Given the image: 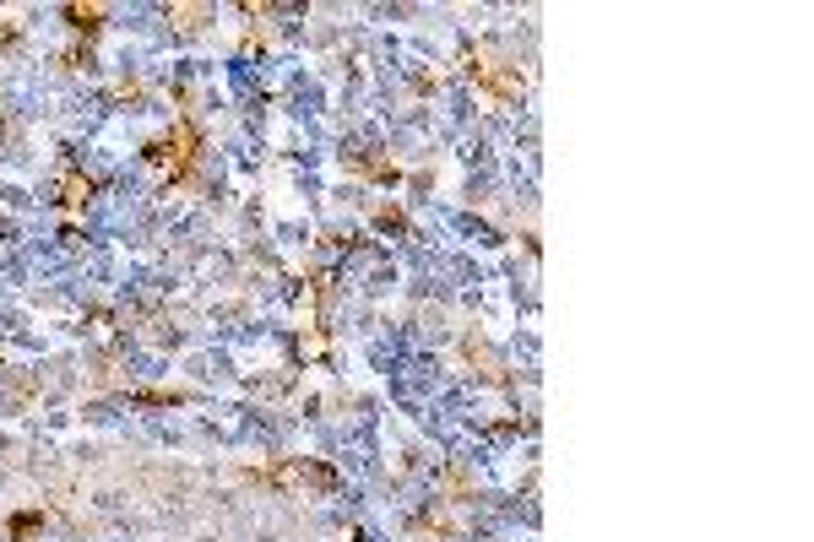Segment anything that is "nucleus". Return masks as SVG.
I'll return each mask as SVG.
<instances>
[{
    "instance_id": "nucleus-1",
    "label": "nucleus",
    "mask_w": 814,
    "mask_h": 542,
    "mask_svg": "<svg viewBox=\"0 0 814 542\" xmlns=\"http://www.w3.org/2000/svg\"><path fill=\"white\" fill-rule=\"evenodd\" d=\"M38 521H43V510H27V516H16V521H11V542H22L33 527H38Z\"/></svg>"
},
{
    "instance_id": "nucleus-2",
    "label": "nucleus",
    "mask_w": 814,
    "mask_h": 542,
    "mask_svg": "<svg viewBox=\"0 0 814 542\" xmlns=\"http://www.w3.org/2000/svg\"><path fill=\"white\" fill-rule=\"evenodd\" d=\"M65 16H71V22H76V27H87V33H92V27H98V22H103V11H87V5H71V11H65Z\"/></svg>"
}]
</instances>
